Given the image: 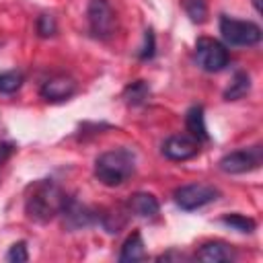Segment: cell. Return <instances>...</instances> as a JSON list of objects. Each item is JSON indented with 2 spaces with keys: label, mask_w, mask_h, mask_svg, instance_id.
<instances>
[{
  "label": "cell",
  "mask_w": 263,
  "mask_h": 263,
  "mask_svg": "<svg viewBox=\"0 0 263 263\" xmlns=\"http://www.w3.org/2000/svg\"><path fill=\"white\" fill-rule=\"evenodd\" d=\"M220 222L236 232H242V234H251L255 228H257V222L249 216H242V214H226L220 218Z\"/></svg>",
  "instance_id": "17"
},
{
  "label": "cell",
  "mask_w": 263,
  "mask_h": 263,
  "mask_svg": "<svg viewBox=\"0 0 263 263\" xmlns=\"http://www.w3.org/2000/svg\"><path fill=\"white\" fill-rule=\"evenodd\" d=\"M35 29H37V35L47 39V37H53L58 33V23L51 14H39L37 16V23H35Z\"/></svg>",
  "instance_id": "20"
},
{
  "label": "cell",
  "mask_w": 263,
  "mask_h": 263,
  "mask_svg": "<svg viewBox=\"0 0 263 263\" xmlns=\"http://www.w3.org/2000/svg\"><path fill=\"white\" fill-rule=\"evenodd\" d=\"M127 212L134 214V216H138V218L152 220V218L158 216L160 203H158V199L152 193H148V191H136L127 199Z\"/></svg>",
  "instance_id": "12"
},
{
  "label": "cell",
  "mask_w": 263,
  "mask_h": 263,
  "mask_svg": "<svg viewBox=\"0 0 263 263\" xmlns=\"http://www.w3.org/2000/svg\"><path fill=\"white\" fill-rule=\"evenodd\" d=\"M148 97H150V86H148L146 80H134L123 88V99L132 107H138V105L146 103Z\"/></svg>",
  "instance_id": "16"
},
{
  "label": "cell",
  "mask_w": 263,
  "mask_h": 263,
  "mask_svg": "<svg viewBox=\"0 0 263 263\" xmlns=\"http://www.w3.org/2000/svg\"><path fill=\"white\" fill-rule=\"evenodd\" d=\"M86 18H88V29L95 39H101V41L111 39L117 31V16L109 0H88Z\"/></svg>",
  "instance_id": "5"
},
{
  "label": "cell",
  "mask_w": 263,
  "mask_h": 263,
  "mask_svg": "<svg viewBox=\"0 0 263 263\" xmlns=\"http://www.w3.org/2000/svg\"><path fill=\"white\" fill-rule=\"evenodd\" d=\"M23 86V74L16 70L0 72V95H12Z\"/></svg>",
  "instance_id": "18"
},
{
  "label": "cell",
  "mask_w": 263,
  "mask_h": 263,
  "mask_svg": "<svg viewBox=\"0 0 263 263\" xmlns=\"http://www.w3.org/2000/svg\"><path fill=\"white\" fill-rule=\"evenodd\" d=\"M171 259H177V261H183V259H187L183 253H177V251H168V253H162V255H158L156 257V261H171Z\"/></svg>",
  "instance_id": "23"
},
{
  "label": "cell",
  "mask_w": 263,
  "mask_h": 263,
  "mask_svg": "<svg viewBox=\"0 0 263 263\" xmlns=\"http://www.w3.org/2000/svg\"><path fill=\"white\" fill-rule=\"evenodd\" d=\"M60 216L64 218V226L70 228V230H80V228H86L90 226L92 222L99 220V216H95V212L86 205H82L80 201H76L74 197H68Z\"/></svg>",
  "instance_id": "10"
},
{
  "label": "cell",
  "mask_w": 263,
  "mask_h": 263,
  "mask_svg": "<svg viewBox=\"0 0 263 263\" xmlns=\"http://www.w3.org/2000/svg\"><path fill=\"white\" fill-rule=\"evenodd\" d=\"M136 171V152L132 148L119 146L111 148L97 156L95 160V177L105 187L123 185Z\"/></svg>",
  "instance_id": "2"
},
{
  "label": "cell",
  "mask_w": 263,
  "mask_h": 263,
  "mask_svg": "<svg viewBox=\"0 0 263 263\" xmlns=\"http://www.w3.org/2000/svg\"><path fill=\"white\" fill-rule=\"evenodd\" d=\"M183 8L193 23H203L208 18V2L205 0H183Z\"/></svg>",
  "instance_id": "19"
},
{
  "label": "cell",
  "mask_w": 263,
  "mask_h": 263,
  "mask_svg": "<svg viewBox=\"0 0 263 263\" xmlns=\"http://www.w3.org/2000/svg\"><path fill=\"white\" fill-rule=\"evenodd\" d=\"M195 259L203 263H230L236 259V251L224 240H208L195 251Z\"/></svg>",
  "instance_id": "11"
},
{
  "label": "cell",
  "mask_w": 263,
  "mask_h": 263,
  "mask_svg": "<svg viewBox=\"0 0 263 263\" xmlns=\"http://www.w3.org/2000/svg\"><path fill=\"white\" fill-rule=\"evenodd\" d=\"M140 60L146 62V60H152L156 55V37H154V31L152 29H146L144 33V45L140 49Z\"/></svg>",
  "instance_id": "22"
},
{
  "label": "cell",
  "mask_w": 263,
  "mask_h": 263,
  "mask_svg": "<svg viewBox=\"0 0 263 263\" xmlns=\"http://www.w3.org/2000/svg\"><path fill=\"white\" fill-rule=\"evenodd\" d=\"M66 199L68 195L55 181L51 179L35 181L29 187L27 197H25V214L29 220L37 224H47L49 220L60 216Z\"/></svg>",
  "instance_id": "1"
},
{
  "label": "cell",
  "mask_w": 263,
  "mask_h": 263,
  "mask_svg": "<svg viewBox=\"0 0 263 263\" xmlns=\"http://www.w3.org/2000/svg\"><path fill=\"white\" fill-rule=\"evenodd\" d=\"M249 90H251V76L240 70V72H236V74L232 76L230 86L224 90V99H226V101H238V99L247 97Z\"/></svg>",
  "instance_id": "15"
},
{
  "label": "cell",
  "mask_w": 263,
  "mask_h": 263,
  "mask_svg": "<svg viewBox=\"0 0 263 263\" xmlns=\"http://www.w3.org/2000/svg\"><path fill=\"white\" fill-rule=\"evenodd\" d=\"M146 259V249H144V240L142 234L138 230H134L121 245L119 251V261L121 263H136V261H144Z\"/></svg>",
  "instance_id": "14"
},
{
  "label": "cell",
  "mask_w": 263,
  "mask_h": 263,
  "mask_svg": "<svg viewBox=\"0 0 263 263\" xmlns=\"http://www.w3.org/2000/svg\"><path fill=\"white\" fill-rule=\"evenodd\" d=\"M76 90H78V84L74 78H70L66 74H58V76L47 78L41 84L39 95L47 103H62V101H68L70 97H74Z\"/></svg>",
  "instance_id": "9"
},
{
  "label": "cell",
  "mask_w": 263,
  "mask_h": 263,
  "mask_svg": "<svg viewBox=\"0 0 263 263\" xmlns=\"http://www.w3.org/2000/svg\"><path fill=\"white\" fill-rule=\"evenodd\" d=\"M195 62L203 72L216 74L228 66L230 53L222 41L212 37H199L195 41Z\"/></svg>",
  "instance_id": "4"
},
{
  "label": "cell",
  "mask_w": 263,
  "mask_h": 263,
  "mask_svg": "<svg viewBox=\"0 0 263 263\" xmlns=\"http://www.w3.org/2000/svg\"><path fill=\"white\" fill-rule=\"evenodd\" d=\"M220 33H222V39L228 45H234V47L257 45L261 41V37H263V31H261V27L257 23L232 18L228 14L220 16Z\"/></svg>",
  "instance_id": "3"
},
{
  "label": "cell",
  "mask_w": 263,
  "mask_h": 263,
  "mask_svg": "<svg viewBox=\"0 0 263 263\" xmlns=\"http://www.w3.org/2000/svg\"><path fill=\"white\" fill-rule=\"evenodd\" d=\"M185 127L187 132L199 140V142H210V134L205 127V115H203V107L201 105H193L187 109L185 113Z\"/></svg>",
  "instance_id": "13"
},
{
  "label": "cell",
  "mask_w": 263,
  "mask_h": 263,
  "mask_svg": "<svg viewBox=\"0 0 263 263\" xmlns=\"http://www.w3.org/2000/svg\"><path fill=\"white\" fill-rule=\"evenodd\" d=\"M218 195H220V191L214 185H208V183H187V185L177 187L175 193H173L175 203L185 212L199 210V208L216 201Z\"/></svg>",
  "instance_id": "7"
},
{
  "label": "cell",
  "mask_w": 263,
  "mask_h": 263,
  "mask_svg": "<svg viewBox=\"0 0 263 263\" xmlns=\"http://www.w3.org/2000/svg\"><path fill=\"white\" fill-rule=\"evenodd\" d=\"M6 261L8 263H25V261H29L27 242L25 240H18V242L10 245V249L6 251Z\"/></svg>",
  "instance_id": "21"
},
{
  "label": "cell",
  "mask_w": 263,
  "mask_h": 263,
  "mask_svg": "<svg viewBox=\"0 0 263 263\" xmlns=\"http://www.w3.org/2000/svg\"><path fill=\"white\" fill-rule=\"evenodd\" d=\"M10 152H12V146H10V144H0V164H2V160H4Z\"/></svg>",
  "instance_id": "24"
},
{
  "label": "cell",
  "mask_w": 263,
  "mask_h": 263,
  "mask_svg": "<svg viewBox=\"0 0 263 263\" xmlns=\"http://www.w3.org/2000/svg\"><path fill=\"white\" fill-rule=\"evenodd\" d=\"M261 162H263V148L261 144H255L251 148H240L224 154L218 160V166L226 175H245L259 168Z\"/></svg>",
  "instance_id": "6"
},
{
  "label": "cell",
  "mask_w": 263,
  "mask_h": 263,
  "mask_svg": "<svg viewBox=\"0 0 263 263\" xmlns=\"http://www.w3.org/2000/svg\"><path fill=\"white\" fill-rule=\"evenodd\" d=\"M253 6H255L257 12H261V0H253Z\"/></svg>",
  "instance_id": "25"
},
{
  "label": "cell",
  "mask_w": 263,
  "mask_h": 263,
  "mask_svg": "<svg viewBox=\"0 0 263 263\" xmlns=\"http://www.w3.org/2000/svg\"><path fill=\"white\" fill-rule=\"evenodd\" d=\"M199 148H201V142L195 140L191 134H175V136H168L162 142L164 158L175 160V162H183V160H189V158L197 156Z\"/></svg>",
  "instance_id": "8"
}]
</instances>
